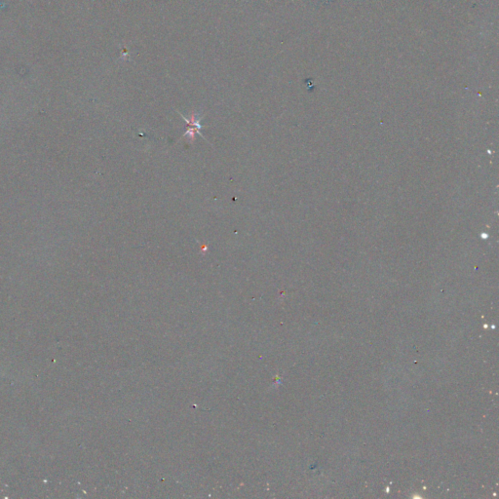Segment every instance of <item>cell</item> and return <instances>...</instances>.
Instances as JSON below:
<instances>
[{
    "label": "cell",
    "mask_w": 499,
    "mask_h": 499,
    "mask_svg": "<svg viewBox=\"0 0 499 499\" xmlns=\"http://www.w3.org/2000/svg\"><path fill=\"white\" fill-rule=\"evenodd\" d=\"M179 115L182 117V119L185 121L186 126H187V131H186V133H184V134H183V137L188 136V138H189V142H190V143L194 142V140H195V135H196V134L200 135V137L204 138V137H203V135L200 133V130L202 129V125L200 124V121H201L202 117L197 118V115L195 112H192V113H191L190 119H187V118H186L185 116H183L181 113H179Z\"/></svg>",
    "instance_id": "obj_1"
}]
</instances>
